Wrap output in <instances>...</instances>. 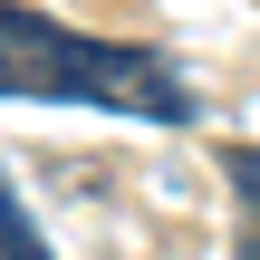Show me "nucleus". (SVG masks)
Listing matches in <instances>:
<instances>
[{
    "mask_svg": "<svg viewBox=\"0 0 260 260\" xmlns=\"http://www.w3.org/2000/svg\"><path fill=\"white\" fill-rule=\"evenodd\" d=\"M0 260H58L39 241V222H29V203L10 193V174H0Z\"/></svg>",
    "mask_w": 260,
    "mask_h": 260,
    "instance_id": "obj_3",
    "label": "nucleus"
},
{
    "mask_svg": "<svg viewBox=\"0 0 260 260\" xmlns=\"http://www.w3.org/2000/svg\"><path fill=\"white\" fill-rule=\"evenodd\" d=\"M222 183H232V203H241L232 260H260V145H222Z\"/></svg>",
    "mask_w": 260,
    "mask_h": 260,
    "instance_id": "obj_2",
    "label": "nucleus"
},
{
    "mask_svg": "<svg viewBox=\"0 0 260 260\" xmlns=\"http://www.w3.org/2000/svg\"><path fill=\"white\" fill-rule=\"evenodd\" d=\"M0 96H58V106H116L145 125H193L203 96L183 87V68L164 48L135 39H87L29 0H0Z\"/></svg>",
    "mask_w": 260,
    "mask_h": 260,
    "instance_id": "obj_1",
    "label": "nucleus"
}]
</instances>
